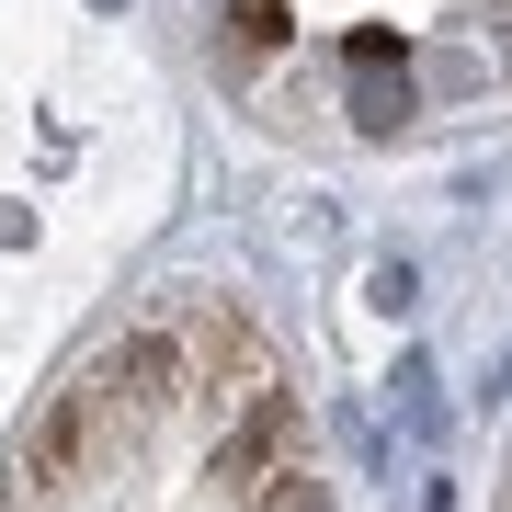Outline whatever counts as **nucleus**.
<instances>
[{
    "instance_id": "1",
    "label": "nucleus",
    "mask_w": 512,
    "mask_h": 512,
    "mask_svg": "<svg viewBox=\"0 0 512 512\" xmlns=\"http://www.w3.org/2000/svg\"><path fill=\"white\" fill-rule=\"evenodd\" d=\"M353 126H365V137H399L410 126V69H353Z\"/></svg>"
},
{
    "instance_id": "2",
    "label": "nucleus",
    "mask_w": 512,
    "mask_h": 512,
    "mask_svg": "<svg viewBox=\"0 0 512 512\" xmlns=\"http://www.w3.org/2000/svg\"><path fill=\"white\" fill-rule=\"evenodd\" d=\"M399 421H410V433H444V399H433V365H399Z\"/></svg>"
},
{
    "instance_id": "3",
    "label": "nucleus",
    "mask_w": 512,
    "mask_h": 512,
    "mask_svg": "<svg viewBox=\"0 0 512 512\" xmlns=\"http://www.w3.org/2000/svg\"><path fill=\"white\" fill-rule=\"evenodd\" d=\"M365 296H376L387 319H410V308H421V274H410V262H376V274H365Z\"/></svg>"
},
{
    "instance_id": "4",
    "label": "nucleus",
    "mask_w": 512,
    "mask_h": 512,
    "mask_svg": "<svg viewBox=\"0 0 512 512\" xmlns=\"http://www.w3.org/2000/svg\"><path fill=\"white\" fill-rule=\"evenodd\" d=\"M228 12H239V35H251V46H274V35H285V0H228Z\"/></svg>"
},
{
    "instance_id": "5",
    "label": "nucleus",
    "mask_w": 512,
    "mask_h": 512,
    "mask_svg": "<svg viewBox=\"0 0 512 512\" xmlns=\"http://www.w3.org/2000/svg\"><path fill=\"white\" fill-rule=\"evenodd\" d=\"M342 57H353V69H399V35H387V23H365V35H353Z\"/></svg>"
},
{
    "instance_id": "6",
    "label": "nucleus",
    "mask_w": 512,
    "mask_h": 512,
    "mask_svg": "<svg viewBox=\"0 0 512 512\" xmlns=\"http://www.w3.org/2000/svg\"><path fill=\"white\" fill-rule=\"evenodd\" d=\"M92 12H126V0H92Z\"/></svg>"
}]
</instances>
